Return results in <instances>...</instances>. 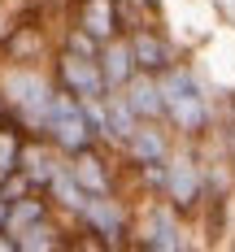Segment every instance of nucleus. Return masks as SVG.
Segmentation results:
<instances>
[{
  "mask_svg": "<svg viewBox=\"0 0 235 252\" xmlns=\"http://www.w3.org/2000/svg\"><path fill=\"white\" fill-rule=\"evenodd\" d=\"M70 226H74V248L127 252V248H135V204L122 191L92 196Z\"/></svg>",
  "mask_w": 235,
  "mask_h": 252,
  "instance_id": "obj_2",
  "label": "nucleus"
},
{
  "mask_svg": "<svg viewBox=\"0 0 235 252\" xmlns=\"http://www.w3.org/2000/svg\"><path fill=\"white\" fill-rule=\"evenodd\" d=\"M96 61H101V74H104V87H109V92H122L131 78L139 74V61H135V48H131V35L104 39L101 52H96Z\"/></svg>",
  "mask_w": 235,
  "mask_h": 252,
  "instance_id": "obj_12",
  "label": "nucleus"
},
{
  "mask_svg": "<svg viewBox=\"0 0 235 252\" xmlns=\"http://www.w3.org/2000/svg\"><path fill=\"white\" fill-rule=\"evenodd\" d=\"M66 22L83 26L87 35L96 39H113V35H127V18H122V0H70V9L61 13Z\"/></svg>",
  "mask_w": 235,
  "mask_h": 252,
  "instance_id": "obj_11",
  "label": "nucleus"
},
{
  "mask_svg": "<svg viewBox=\"0 0 235 252\" xmlns=\"http://www.w3.org/2000/svg\"><path fill=\"white\" fill-rule=\"evenodd\" d=\"M39 139H48L52 148L66 152V157L92 148L96 135H92V122H87V104L78 100V96H70V92L57 87L48 113H44V126H39Z\"/></svg>",
  "mask_w": 235,
  "mask_h": 252,
  "instance_id": "obj_6",
  "label": "nucleus"
},
{
  "mask_svg": "<svg viewBox=\"0 0 235 252\" xmlns=\"http://www.w3.org/2000/svg\"><path fill=\"white\" fill-rule=\"evenodd\" d=\"M0 191H4V200L13 204V200H22V196H31V191H35V183L26 178V170H18V174H9L4 183H0Z\"/></svg>",
  "mask_w": 235,
  "mask_h": 252,
  "instance_id": "obj_20",
  "label": "nucleus"
},
{
  "mask_svg": "<svg viewBox=\"0 0 235 252\" xmlns=\"http://www.w3.org/2000/svg\"><path fill=\"white\" fill-rule=\"evenodd\" d=\"M122 96H127V104L139 113V122H166V92H161V74L139 70V74L122 87Z\"/></svg>",
  "mask_w": 235,
  "mask_h": 252,
  "instance_id": "obj_13",
  "label": "nucleus"
},
{
  "mask_svg": "<svg viewBox=\"0 0 235 252\" xmlns=\"http://www.w3.org/2000/svg\"><path fill=\"white\" fill-rule=\"evenodd\" d=\"M48 74L61 92H70L78 100H104L109 87H104V74H101V61L96 57H83V52H70L57 44V52L48 57Z\"/></svg>",
  "mask_w": 235,
  "mask_h": 252,
  "instance_id": "obj_7",
  "label": "nucleus"
},
{
  "mask_svg": "<svg viewBox=\"0 0 235 252\" xmlns=\"http://www.w3.org/2000/svg\"><path fill=\"white\" fill-rule=\"evenodd\" d=\"M135 126H139V113L127 104V96H122V92H109V96H104V148L118 152L131 139Z\"/></svg>",
  "mask_w": 235,
  "mask_h": 252,
  "instance_id": "obj_17",
  "label": "nucleus"
},
{
  "mask_svg": "<svg viewBox=\"0 0 235 252\" xmlns=\"http://www.w3.org/2000/svg\"><path fill=\"white\" fill-rule=\"evenodd\" d=\"M222 148H227V161L235 165V96L227 104V118H222Z\"/></svg>",
  "mask_w": 235,
  "mask_h": 252,
  "instance_id": "obj_21",
  "label": "nucleus"
},
{
  "mask_svg": "<svg viewBox=\"0 0 235 252\" xmlns=\"http://www.w3.org/2000/svg\"><path fill=\"white\" fill-rule=\"evenodd\" d=\"M57 209H52L48 191H31V196H22V200L9 204V218H4V230L9 235H22V230H31L35 222H44V218H52Z\"/></svg>",
  "mask_w": 235,
  "mask_h": 252,
  "instance_id": "obj_18",
  "label": "nucleus"
},
{
  "mask_svg": "<svg viewBox=\"0 0 235 252\" xmlns=\"http://www.w3.org/2000/svg\"><path fill=\"white\" fill-rule=\"evenodd\" d=\"M48 200H52V209H57L61 218H70V222H74L78 213H83V204L92 200V191H87V187H83V183L74 178L70 161H66V165L57 170V178L48 183Z\"/></svg>",
  "mask_w": 235,
  "mask_h": 252,
  "instance_id": "obj_16",
  "label": "nucleus"
},
{
  "mask_svg": "<svg viewBox=\"0 0 235 252\" xmlns=\"http://www.w3.org/2000/svg\"><path fill=\"white\" fill-rule=\"evenodd\" d=\"M4 218H9V200H4V191H0V230H4Z\"/></svg>",
  "mask_w": 235,
  "mask_h": 252,
  "instance_id": "obj_23",
  "label": "nucleus"
},
{
  "mask_svg": "<svg viewBox=\"0 0 235 252\" xmlns=\"http://www.w3.org/2000/svg\"><path fill=\"white\" fill-rule=\"evenodd\" d=\"M192 218L179 213L166 196H144L135 204V252H187Z\"/></svg>",
  "mask_w": 235,
  "mask_h": 252,
  "instance_id": "obj_4",
  "label": "nucleus"
},
{
  "mask_svg": "<svg viewBox=\"0 0 235 252\" xmlns=\"http://www.w3.org/2000/svg\"><path fill=\"white\" fill-rule=\"evenodd\" d=\"M70 170H74V178L92 191V196L122 191V178H127L122 157H118L113 148H104V144H92V148L74 152V157H70Z\"/></svg>",
  "mask_w": 235,
  "mask_h": 252,
  "instance_id": "obj_8",
  "label": "nucleus"
},
{
  "mask_svg": "<svg viewBox=\"0 0 235 252\" xmlns=\"http://www.w3.org/2000/svg\"><path fill=\"white\" fill-rule=\"evenodd\" d=\"M0 92H4V100L13 104V113L22 118L26 135H39L44 113H48L52 96H57V83H52L48 65H22V61H4V65H0Z\"/></svg>",
  "mask_w": 235,
  "mask_h": 252,
  "instance_id": "obj_3",
  "label": "nucleus"
},
{
  "mask_svg": "<svg viewBox=\"0 0 235 252\" xmlns=\"http://www.w3.org/2000/svg\"><path fill=\"white\" fill-rule=\"evenodd\" d=\"M31 4H39L44 13H66L70 9V0H31Z\"/></svg>",
  "mask_w": 235,
  "mask_h": 252,
  "instance_id": "obj_22",
  "label": "nucleus"
},
{
  "mask_svg": "<svg viewBox=\"0 0 235 252\" xmlns=\"http://www.w3.org/2000/svg\"><path fill=\"white\" fill-rule=\"evenodd\" d=\"M26 130H18V126H0V183L9 174H18L22 170V148H26Z\"/></svg>",
  "mask_w": 235,
  "mask_h": 252,
  "instance_id": "obj_19",
  "label": "nucleus"
},
{
  "mask_svg": "<svg viewBox=\"0 0 235 252\" xmlns=\"http://www.w3.org/2000/svg\"><path fill=\"white\" fill-rule=\"evenodd\" d=\"M161 92H166V122L170 130L187 139V144H205L218 126V109H213V96H209L205 78L192 61H179L161 74Z\"/></svg>",
  "mask_w": 235,
  "mask_h": 252,
  "instance_id": "obj_1",
  "label": "nucleus"
},
{
  "mask_svg": "<svg viewBox=\"0 0 235 252\" xmlns=\"http://www.w3.org/2000/svg\"><path fill=\"white\" fill-rule=\"evenodd\" d=\"M66 161H70V157L57 152L48 139H39V135H31L26 148H22V170H26V178L35 183V191H48V183L57 178V170H61Z\"/></svg>",
  "mask_w": 235,
  "mask_h": 252,
  "instance_id": "obj_15",
  "label": "nucleus"
},
{
  "mask_svg": "<svg viewBox=\"0 0 235 252\" xmlns=\"http://www.w3.org/2000/svg\"><path fill=\"white\" fill-rule=\"evenodd\" d=\"M161 196L174 204L179 213H187L192 222L205 213L209 174H205V148H201V144L179 139V148L170 152V161H166V191H161Z\"/></svg>",
  "mask_w": 235,
  "mask_h": 252,
  "instance_id": "obj_5",
  "label": "nucleus"
},
{
  "mask_svg": "<svg viewBox=\"0 0 235 252\" xmlns=\"http://www.w3.org/2000/svg\"><path fill=\"white\" fill-rule=\"evenodd\" d=\"M174 148H179V135L170 130V122H139L131 130V139L118 148V157L131 174V170H144V165H166Z\"/></svg>",
  "mask_w": 235,
  "mask_h": 252,
  "instance_id": "obj_9",
  "label": "nucleus"
},
{
  "mask_svg": "<svg viewBox=\"0 0 235 252\" xmlns=\"http://www.w3.org/2000/svg\"><path fill=\"white\" fill-rule=\"evenodd\" d=\"M61 248H74V226L61 213H52L18 235V252H61Z\"/></svg>",
  "mask_w": 235,
  "mask_h": 252,
  "instance_id": "obj_14",
  "label": "nucleus"
},
{
  "mask_svg": "<svg viewBox=\"0 0 235 252\" xmlns=\"http://www.w3.org/2000/svg\"><path fill=\"white\" fill-rule=\"evenodd\" d=\"M127 35H131V48H135L139 70H148V74H166L170 65H179V61H183L179 44H174L157 22H135Z\"/></svg>",
  "mask_w": 235,
  "mask_h": 252,
  "instance_id": "obj_10",
  "label": "nucleus"
}]
</instances>
